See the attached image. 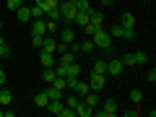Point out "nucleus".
Masks as SVG:
<instances>
[{
  "label": "nucleus",
  "instance_id": "26",
  "mask_svg": "<svg viewBox=\"0 0 156 117\" xmlns=\"http://www.w3.org/2000/svg\"><path fill=\"white\" fill-rule=\"evenodd\" d=\"M109 37L112 39H122V26L117 23V26H109Z\"/></svg>",
  "mask_w": 156,
  "mask_h": 117
},
{
  "label": "nucleus",
  "instance_id": "16",
  "mask_svg": "<svg viewBox=\"0 0 156 117\" xmlns=\"http://www.w3.org/2000/svg\"><path fill=\"white\" fill-rule=\"evenodd\" d=\"M13 101V91H8V89H0V107H8Z\"/></svg>",
  "mask_w": 156,
  "mask_h": 117
},
{
  "label": "nucleus",
  "instance_id": "22",
  "mask_svg": "<svg viewBox=\"0 0 156 117\" xmlns=\"http://www.w3.org/2000/svg\"><path fill=\"white\" fill-rule=\"evenodd\" d=\"M34 3H37V5H42L44 11H50V8H57V5H60V0H34Z\"/></svg>",
  "mask_w": 156,
  "mask_h": 117
},
{
  "label": "nucleus",
  "instance_id": "18",
  "mask_svg": "<svg viewBox=\"0 0 156 117\" xmlns=\"http://www.w3.org/2000/svg\"><path fill=\"white\" fill-rule=\"evenodd\" d=\"M91 73H101V76H107V60H104V57L91 65Z\"/></svg>",
  "mask_w": 156,
  "mask_h": 117
},
{
  "label": "nucleus",
  "instance_id": "27",
  "mask_svg": "<svg viewBox=\"0 0 156 117\" xmlns=\"http://www.w3.org/2000/svg\"><path fill=\"white\" fill-rule=\"evenodd\" d=\"M42 78H44V83H52V81H55V70H52V68H44V73H42Z\"/></svg>",
  "mask_w": 156,
  "mask_h": 117
},
{
  "label": "nucleus",
  "instance_id": "10",
  "mask_svg": "<svg viewBox=\"0 0 156 117\" xmlns=\"http://www.w3.org/2000/svg\"><path fill=\"white\" fill-rule=\"evenodd\" d=\"M76 115H78V117H91V115H94V109L81 99V101H78V107H76Z\"/></svg>",
  "mask_w": 156,
  "mask_h": 117
},
{
  "label": "nucleus",
  "instance_id": "33",
  "mask_svg": "<svg viewBox=\"0 0 156 117\" xmlns=\"http://www.w3.org/2000/svg\"><path fill=\"white\" fill-rule=\"evenodd\" d=\"M3 57H11V47L8 44H0V60H3Z\"/></svg>",
  "mask_w": 156,
  "mask_h": 117
},
{
  "label": "nucleus",
  "instance_id": "25",
  "mask_svg": "<svg viewBox=\"0 0 156 117\" xmlns=\"http://www.w3.org/2000/svg\"><path fill=\"white\" fill-rule=\"evenodd\" d=\"M135 55V65H146V62H148V55H146L143 50H138V52H133Z\"/></svg>",
  "mask_w": 156,
  "mask_h": 117
},
{
  "label": "nucleus",
  "instance_id": "3",
  "mask_svg": "<svg viewBox=\"0 0 156 117\" xmlns=\"http://www.w3.org/2000/svg\"><path fill=\"white\" fill-rule=\"evenodd\" d=\"M107 86V76H101V73H91L89 76V89L91 91H101Z\"/></svg>",
  "mask_w": 156,
  "mask_h": 117
},
{
  "label": "nucleus",
  "instance_id": "20",
  "mask_svg": "<svg viewBox=\"0 0 156 117\" xmlns=\"http://www.w3.org/2000/svg\"><path fill=\"white\" fill-rule=\"evenodd\" d=\"M120 26L133 29V26H135V16H133V13H122V18H120Z\"/></svg>",
  "mask_w": 156,
  "mask_h": 117
},
{
  "label": "nucleus",
  "instance_id": "32",
  "mask_svg": "<svg viewBox=\"0 0 156 117\" xmlns=\"http://www.w3.org/2000/svg\"><path fill=\"white\" fill-rule=\"evenodd\" d=\"M47 21V18H44ZM57 29H60V23H55V21H47V34H55Z\"/></svg>",
  "mask_w": 156,
  "mask_h": 117
},
{
  "label": "nucleus",
  "instance_id": "41",
  "mask_svg": "<svg viewBox=\"0 0 156 117\" xmlns=\"http://www.w3.org/2000/svg\"><path fill=\"white\" fill-rule=\"evenodd\" d=\"M0 29H3V21H0Z\"/></svg>",
  "mask_w": 156,
  "mask_h": 117
},
{
  "label": "nucleus",
  "instance_id": "4",
  "mask_svg": "<svg viewBox=\"0 0 156 117\" xmlns=\"http://www.w3.org/2000/svg\"><path fill=\"white\" fill-rule=\"evenodd\" d=\"M96 115H99V117H112V115H117V99H107Z\"/></svg>",
  "mask_w": 156,
  "mask_h": 117
},
{
  "label": "nucleus",
  "instance_id": "40",
  "mask_svg": "<svg viewBox=\"0 0 156 117\" xmlns=\"http://www.w3.org/2000/svg\"><path fill=\"white\" fill-rule=\"evenodd\" d=\"M68 3H76V0H68Z\"/></svg>",
  "mask_w": 156,
  "mask_h": 117
},
{
  "label": "nucleus",
  "instance_id": "7",
  "mask_svg": "<svg viewBox=\"0 0 156 117\" xmlns=\"http://www.w3.org/2000/svg\"><path fill=\"white\" fill-rule=\"evenodd\" d=\"M89 23H91L94 29H101V26H104V13L91 8V13H89Z\"/></svg>",
  "mask_w": 156,
  "mask_h": 117
},
{
  "label": "nucleus",
  "instance_id": "37",
  "mask_svg": "<svg viewBox=\"0 0 156 117\" xmlns=\"http://www.w3.org/2000/svg\"><path fill=\"white\" fill-rule=\"evenodd\" d=\"M112 3H115V0H101V5H112Z\"/></svg>",
  "mask_w": 156,
  "mask_h": 117
},
{
  "label": "nucleus",
  "instance_id": "34",
  "mask_svg": "<svg viewBox=\"0 0 156 117\" xmlns=\"http://www.w3.org/2000/svg\"><path fill=\"white\" fill-rule=\"evenodd\" d=\"M42 39H44V37H39V34H31V44H37V47H42Z\"/></svg>",
  "mask_w": 156,
  "mask_h": 117
},
{
  "label": "nucleus",
  "instance_id": "35",
  "mask_svg": "<svg viewBox=\"0 0 156 117\" xmlns=\"http://www.w3.org/2000/svg\"><path fill=\"white\" fill-rule=\"evenodd\" d=\"M146 78H148V83H156V70H154V68L146 73Z\"/></svg>",
  "mask_w": 156,
  "mask_h": 117
},
{
  "label": "nucleus",
  "instance_id": "38",
  "mask_svg": "<svg viewBox=\"0 0 156 117\" xmlns=\"http://www.w3.org/2000/svg\"><path fill=\"white\" fill-rule=\"evenodd\" d=\"M0 117H3V107H0Z\"/></svg>",
  "mask_w": 156,
  "mask_h": 117
},
{
  "label": "nucleus",
  "instance_id": "17",
  "mask_svg": "<svg viewBox=\"0 0 156 117\" xmlns=\"http://www.w3.org/2000/svg\"><path fill=\"white\" fill-rule=\"evenodd\" d=\"M47 96H50V99H62V94H65V91H60L57 89V86H52V83H47Z\"/></svg>",
  "mask_w": 156,
  "mask_h": 117
},
{
  "label": "nucleus",
  "instance_id": "6",
  "mask_svg": "<svg viewBox=\"0 0 156 117\" xmlns=\"http://www.w3.org/2000/svg\"><path fill=\"white\" fill-rule=\"evenodd\" d=\"M39 62H42V68H55L57 65V55L55 52H39Z\"/></svg>",
  "mask_w": 156,
  "mask_h": 117
},
{
  "label": "nucleus",
  "instance_id": "30",
  "mask_svg": "<svg viewBox=\"0 0 156 117\" xmlns=\"http://www.w3.org/2000/svg\"><path fill=\"white\" fill-rule=\"evenodd\" d=\"M91 50H94V42H91V39H86V42L78 44V52H91Z\"/></svg>",
  "mask_w": 156,
  "mask_h": 117
},
{
  "label": "nucleus",
  "instance_id": "28",
  "mask_svg": "<svg viewBox=\"0 0 156 117\" xmlns=\"http://www.w3.org/2000/svg\"><path fill=\"white\" fill-rule=\"evenodd\" d=\"M73 5H76V11H91V3H89V0H76Z\"/></svg>",
  "mask_w": 156,
  "mask_h": 117
},
{
  "label": "nucleus",
  "instance_id": "12",
  "mask_svg": "<svg viewBox=\"0 0 156 117\" xmlns=\"http://www.w3.org/2000/svg\"><path fill=\"white\" fill-rule=\"evenodd\" d=\"M89 91H91V89H89V83H86V81H78V83H76V89H73V94L83 99V96L89 94Z\"/></svg>",
  "mask_w": 156,
  "mask_h": 117
},
{
  "label": "nucleus",
  "instance_id": "19",
  "mask_svg": "<svg viewBox=\"0 0 156 117\" xmlns=\"http://www.w3.org/2000/svg\"><path fill=\"white\" fill-rule=\"evenodd\" d=\"M47 101H50V96H47V91H39V94L34 96V104H37V107H42V109L47 107Z\"/></svg>",
  "mask_w": 156,
  "mask_h": 117
},
{
  "label": "nucleus",
  "instance_id": "36",
  "mask_svg": "<svg viewBox=\"0 0 156 117\" xmlns=\"http://www.w3.org/2000/svg\"><path fill=\"white\" fill-rule=\"evenodd\" d=\"M138 112H140V107H135V104H133V109H125L122 115H125V117H130V115H138Z\"/></svg>",
  "mask_w": 156,
  "mask_h": 117
},
{
  "label": "nucleus",
  "instance_id": "29",
  "mask_svg": "<svg viewBox=\"0 0 156 117\" xmlns=\"http://www.w3.org/2000/svg\"><path fill=\"white\" fill-rule=\"evenodd\" d=\"M21 5H23V0H5V8H8V11H18Z\"/></svg>",
  "mask_w": 156,
  "mask_h": 117
},
{
  "label": "nucleus",
  "instance_id": "31",
  "mask_svg": "<svg viewBox=\"0 0 156 117\" xmlns=\"http://www.w3.org/2000/svg\"><path fill=\"white\" fill-rule=\"evenodd\" d=\"M122 39L133 42V39H135V29H128V26H122Z\"/></svg>",
  "mask_w": 156,
  "mask_h": 117
},
{
  "label": "nucleus",
  "instance_id": "5",
  "mask_svg": "<svg viewBox=\"0 0 156 117\" xmlns=\"http://www.w3.org/2000/svg\"><path fill=\"white\" fill-rule=\"evenodd\" d=\"M122 70H125V65H122V60H120V57L107 60V73H109V76H120Z\"/></svg>",
  "mask_w": 156,
  "mask_h": 117
},
{
  "label": "nucleus",
  "instance_id": "1",
  "mask_svg": "<svg viewBox=\"0 0 156 117\" xmlns=\"http://www.w3.org/2000/svg\"><path fill=\"white\" fill-rule=\"evenodd\" d=\"M89 39L94 42V50H101V52H109V50H112V37H109V31H107L104 26L96 29Z\"/></svg>",
  "mask_w": 156,
  "mask_h": 117
},
{
  "label": "nucleus",
  "instance_id": "15",
  "mask_svg": "<svg viewBox=\"0 0 156 117\" xmlns=\"http://www.w3.org/2000/svg\"><path fill=\"white\" fill-rule=\"evenodd\" d=\"M78 101H81V96H76V94H62V104H65V107H70V109H76V107H78Z\"/></svg>",
  "mask_w": 156,
  "mask_h": 117
},
{
  "label": "nucleus",
  "instance_id": "11",
  "mask_svg": "<svg viewBox=\"0 0 156 117\" xmlns=\"http://www.w3.org/2000/svg\"><path fill=\"white\" fill-rule=\"evenodd\" d=\"M16 18H18V21H23V23H29V21H31V11H29V5H26V3H23V5L16 11Z\"/></svg>",
  "mask_w": 156,
  "mask_h": 117
},
{
  "label": "nucleus",
  "instance_id": "8",
  "mask_svg": "<svg viewBox=\"0 0 156 117\" xmlns=\"http://www.w3.org/2000/svg\"><path fill=\"white\" fill-rule=\"evenodd\" d=\"M57 31H60V42H65V44H70V42H76V31H73L70 26H62V29H57Z\"/></svg>",
  "mask_w": 156,
  "mask_h": 117
},
{
  "label": "nucleus",
  "instance_id": "13",
  "mask_svg": "<svg viewBox=\"0 0 156 117\" xmlns=\"http://www.w3.org/2000/svg\"><path fill=\"white\" fill-rule=\"evenodd\" d=\"M83 101L91 107V109H94V107H99V91H89V94L83 96Z\"/></svg>",
  "mask_w": 156,
  "mask_h": 117
},
{
  "label": "nucleus",
  "instance_id": "23",
  "mask_svg": "<svg viewBox=\"0 0 156 117\" xmlns=\"http://www.w3.org/2000/svg\"><path fill=\"white\" fill-rule=\"evenodd\" d=\"M130 101H133L135 107H140V101H143V91H138V89H133V91H130Z\"/></svg>",
  "mask_w": 156,
  "mask_h": 117
},
{
  "label": "nucleus",
  "instance_id": "21",
  "mask_svg": "<svg viewBox=\"0 0 156 117\" xmlns=\"http://www.w3.org/2000/svg\"><path fill=\"white\" fill-rule=\"evenodd\" d=\"M29 11H31V18H44V8L37 5V3H31V5H29Z\"/></svg>",
  "mask_w": 156,
  "mask_h": 117
},
{
  "label": "nucleus",
  "instance_id": "14",
  "mask_svg": "<svg viewBox=\"0 0 156 117\" xmlns=\"http://www.w3.org/2000/svg\"><path fill=\"white\" fill-rule=\"evenodd\" d=\"M44 13H47V21H55V23H60V21H62L60 5H57V8H50V11H44Z\"/></svg>",
  "mask_w": 156,
  "mask_h": 117
},
{
  "label": "nucleus",
  "instance_id": "24",
  "mask_svg": "<svg viewBox=\"0 0 156 117\" xmlns=\"http://www.w3.org/2000/svg\"><path fill=\"white\" fill-rule=\"evenodd\" d=\"M120 60H122V65H125V68H133V65H135V55H133V52H125Z\"/></svg>",
  "mask_w": 156,
  "mask_h": 117
},
{
  "label": "nucleus",
  "instance_id": "2",
  "mask_svg": "<svg viewBox=\"0 0 156 117\" xmlns=\"http://www.w3.org/2000/svg\"><path fill=\"white\" fill-rule=\"evenodd\" d=\"M60 13H62V21L65 23H70L73 18H76V5H73V3H68V0H60Z\"/></svg>",
  "mask_w": 156,
  "mask_h": 117
},
{
  "label": "nucleus",
  "instance_id": "39",
  "mask_svg": "<svg viewBox=\"0 0 156 117\" xmlns=\"http://www.w3.org/2000/svg\"><path fill=\"white\" fill-rule=\"evenodd\" d=\"M23 3H34V0H23Z\"/></svg>",
  "mask_w": 156,
  "mask_h": 117
},
{
  "label": "nucleus",
  "instance_id": "9",
  "mask_svg": "<svg viewBox=\"0 0 156 117\" xmlns=\"http://www.w3.org/2000/svg\"><path fill=\"white\" fill-rule=\"evenodd\" d=\"M57 62H60V65H70V62H76V52H70V47H68L65 52L57 55Z\"/></svg>",
  "mask_w": 156,
  "mask_h": 117
}]
</instances>
